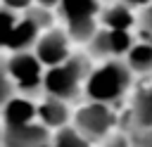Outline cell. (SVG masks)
Returning <instances> with one entry per match:
<instances>
[{"label": "cell", "instance_id": "obj_1", "mask_svg": "<svg viewBox=\"0 0 152 147\" xmlns=\"http://www.w3.org/2000/svg\"><path fill=\"white\" fill-rule=\"evenodd\" d=\"M133 81V69L124 62H107L100 69H95L88 81H86V95L93 102H104L112 104L116 100H121L126 95V90L131 88Z\"/></svg>", "mask_w": 152, "mask_h": 147}, {"label": "cell", "instance_id": "obj_2", "mask_svg": "<svg viewBox=\"0 0 152 147\" xmlns=\"http://www.w3.org/2000/svg\"><path fill=\"white\" fill-rule=\"evenodd\" d=\"M90 76V64L83 55H69L64 62L50 66V71L43 76V88L48 95H55L59 100H74L81 90V85Z\"/></svg>", "mask_w": 152, "mask_h": 147}, {"label": "cell", "instance_id": "obj_3", "mask_svg": "<svg viewBox=\"0 0 152 147\" xmlns=\"http://www.w3.org/2000/svg\"><path fill=\"white\" fill-rule=\"evenodd\" d=\"M59 12L66 21V31L74 40L88 43L97 31V0H59Z\"/></svg>", "mask_w": 152, "mask_h": 147}, {"label": "cell", "instance_id": "obj_4", "mask_svg": "<svg viewBox=\"0 0 152 147\" xmlns=\"http://www.w3.org/2000/svg\"><path fill=\"white\" fill-rule=\"evenodd\" d=\"M50 21H52V17H50L48 7H43V5L40 7H28V12L21 19H17V24H14L5 47L17 52V50H26V47L36 45L40 31H45L50 26Z\"/></svg>", "mask_w": 152, "mask_h": 147}, {"label": "cell", "instance_id": "obj_5", "mask_svg": "<svg viewBox=\"0 0 152 147\" xmlns=\"http://www.w3.org/2000/svg\"><path fill=\"white\" fill-rule=\"evenodd\" d=\"M116 123V114L109 109L104 102H93L81 107L76 111V128L88 138V140H100L104 138Z\"/></svg>", "mask_w": 152, "mask_h": 147}, {"label": "cell", "instance_id": "obj_6", "mask_svg": "<svg viewBox=\"0 0 152 147\" xmlns=\"http://www.w3.org/2000/svg\"><path fill=\"white\" fill-rule=\"evenodd\" d=\"M7 71L12 81L26 92H36L43 85V62L26 50H17L7 59Z\"/></svg>", "mask_w": 152, "mask_h": 147}, {"label": "cell", "instance_id": "obj_7", "mask_svg": "<svg viewBox=\"0 0 152 147\" xmlns=\"http://www.w3.org/2000/svg\"><path fill=\"white\" fill-rule=\"evenodd\" d=\"M133 45V36L131 31L124 28H102L95 31V36L88 40V47L93 55L97 57H116V55H126Z\"/></svg>", "mask_w": 152, "mask_h": 147}, {"label": "cell", "instance_id": "obj_8", "mask_svg": "<svg viewBox=\"0 0 152 147\" xmlns=\"http://www.w3.org/2000/svg\"><path fill=\"white\" fill-rule=\"evenodd\" d=\"M36 57L45 66H55L69 57V36L62 28H50L36 40Z\"/></svg>", "mask_w": 152, "mask_h": 147}, {"label": "cell", "instance_id": "obj_9", "mask_svg": "<svg viewBox=\"0 0 152 147\" xmlns=\"http://www.w3.org/2000/svg\"><path fill=\"white\" fill-rule=\"evenodd\" d=\"M5 147H48L50 145V133L45 123H19V126H7L2 135Z\"/></svg>", "mask_w": 152, "mask_h": 147}, {"label": "cell", "instance_id": "obj_10", "mask_svg": "<svg viewBox=\"0 0 152 147\" xmlns=\"http://www.w3.org/2000/svg\"><path fill=\"white\" fill-rule=\"evenodd\" d=\"M38 116L48 128H62L69 121V109H66V100H59L55 95H48V100L38 107Z\"/></svg>", "mask_w": 152, "mask_h": 147}, {"label": "cell", "instance_id": "obj_11", "mask_svg": "<svg viewBox=\"0 0 152 147\" xmlns=\"http://www.w3.org/2000/svg\"><path fill=\"white\" fill-rule=\"evenodd\" d=\"M2 116H5V126H19V123H28L33 119V114H38V109L24 100V97H10L5 104H2Z\"/></svg>", "mask_w": 152, "mask_h": 147}, {"label": "cell", "instance_id": "obj_12", "mask_svg": "<svg viewBox=\"0 0 152 147\" xmlns=\"http://www.w3.org/2000/svg\"><path fill=\"white\" fill-rule=\"evenodd\" d=\"M102 24H104L107 28H124V31H131V26L135 24V17H133L131 5H126L124 0L116 2V5H109V7L102 12Z\"/></svg>", "mask_w": 152, "mask_h": 147}, {"label": "cell", "instance_id": "obj_13", "mask_svg": "<svg viewBox=\"0 0 152 147\" xmlns=\"http://www.w3.org/2000/svg\"><path fill=\"white\" fill-rule=\"evenodd\" d=\"M131 119H133V126L138 130L152 126V88H147V90H142V92L135 95Z\"/></svg>", "mask_w": 152, "mask_h": 147}, {"label": "cell", "instance_id": "obj_14", "mask_svg": "<svg viewBox=\"0 0 152 147\" xmlns=\"http://www.w3.org/2000/svg\"><path fill=\"white\" fill-rule=\"evenodd\" d=\"M126 64L138 74L152 71V43H135L126 52Z\"/></svg>", "mask_w": 152, "mask_h": 147}, {"label": "cell", "instance_id": "obj_15", "mask_svg": "<svg viewBox=\"0 0 152 147\" xmlns=\"http://www.w3.org/2000/svg\"><path fill=\"white\" fill-rule=\"evenodd\" d=\"M52 147H90V140L78 130V128H69L62 126L59 133L52 140Z\"/></svg>", "mask_w": 152, "mask_h": 147}, {"label": "cell", "instance_id": "obj_16", "mask_svg": "<svg viewBox=\"0 0 152 147\" xmlns=\"http://www.w3.org/2000/svg\"><path fill=\"white\" fill-rule=\"evenodd\" d=\"M14 24H17L14 12H12L10 7H0V47H5V45H7V38H10V33H12Z\"/></svg>", "mask_w": 152, "mask_h": 147}, {"label": "cell", "instance_id": "obj_17", "mask_svg": "<svg viewBox=\"0 0 152 147\" xmlns=\"http://www.w3.org/2000/svg\"><path fill=\"white\" fill-rule=\"evenodd\" d=\"M14 95V81L7 71V62H0V104H5Z\"/></svg>", "mask_w": 152, "mask_h": 147}, {"label": "cell", "instance_id": "obj_18", "mask_svg": "<svg viewBox=\"0 0 152 147\" xmlns=\"http://www.w3.org/2000/svg\"><path fill=\"white\" fill-rule=\"evenodd\" d=\"M140 28H142L147 36H152V2H147V5L142 7V14H140Z\"/></svg>", "mask_w": 152, "mask_h": 147}, {"label": "cell", "instance_id": "obj_19", "mask_svg": "<svg viewBox=\"0 0 152 147\" xmlns=\"http://www.w3.org/2000/svg\"><path fill=\"white\" fill-rule=\"evenodd\" d=\"M135 147H152V126L135 133Z\"/></svg>", "mask_w": 152, "mask_h": 147}, {"label": "cell", "instance_id": "obj_20", "mask_svg": "<svg viewBox=\"0 0 152 147\" xmlns=\"http://www.w3.org/2000/svg\"><path fill=\"white\" fill-rule=\"evenodd\" d=\"M2 2L10 9H28L31 7V0H2Z\"/></svg>", "mask_w": 152, "mask_h": 147}, {"label": "cell", "instance_id": "obj_21", "mask_svg": "<svg viewBox=\"0 0 152 147\" xmlns=\"http://www.w3.org/2000/svg\"><path fill=\"white\" fill-rule=\"evenodd\" d=\"M107 147H131V145H128V142H126L124 138H114V140H112V142H109Z\"/></svg>", "mask_w": 152, "mask_h": 147}, {"label": "cell", "instance_id": "obj_22", "mask_svg": "<svg viewBox=\"0 0 152 147\" xmlns=\"http://www.w3.org/2000/svg\"><path fill=\"white\" fill-rule=\"evenodd\" d=\"M126 5H131V7H145L147 2H152V0H124Z\"/></svg>", "mask_w": 152, "mask_h": 147}, {"label": "cell", "instance_id": "obj_23", "mask_svg": "<svg viewBox=\"0 0 152 147\" xmlns=\"http://www.w3.org/2000/svg\"><path fill=\"white\" fill-rule=\"evenodd\" d=\"M59 0H38V5H43V7H52V5H57Z\"/></svg>", "mask_w": 152, "mask_h": 147}]
</instances>
